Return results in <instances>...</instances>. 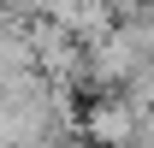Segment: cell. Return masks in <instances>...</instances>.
Here are the masks:
<instances>
[{"label":"cell","mask_w":154,"mask_h":148,"mask_svg":"<svg viewBox=\"0 0 154 148\" xmlns=\"http://www.w3.org/2000/svg\"><path fill=\"white\" fill-rule=\"evenodd\" d=\"M95 130L107 136V142H119V136H125V113H101V119H95Z\"/></svg>","instance_id":"cell-1"}]
</instances>
